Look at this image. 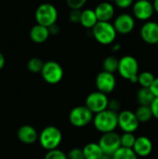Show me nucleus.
<instances>
[{"label":"nucleus","instance_id":"1","mask_svg":"<svg viewBox=\"0 0 158 159\" xmlns=\"http://www.w3.org/2000/svg\"><path fill=\"white\" fill-rule=\"evenodd\" d=\"M92 123L94 128L102 134L115 131V129L118 127V113L106 109L94 115Z\"/></svg>","mask_w":158,"mask_h":159},{"label":"nucleus","instance_id":"2","mask_svg":"<svg viewBox=\"0 0 158 159\" xmlns=\"http://www.w3.org/2000/svg\"><path fill=\"white\" fill-rule=\"evenodd\" d=\"M91 32L94 39L103 46L114 44L117 35V32L111 21H98Z\"/></svg>","mask_w":158,"mask_h":159},{"label":"nucleus","instance_id":"3","mask_svg":"<svg viewBox=\"0 0 158 159\" xmlns=\"http://www.w3.org/2000/svg\"><path fill=\"white\" fill-rule=\"evenodd\" d=\"M139 69V62L135 57L126 55L119 59L117 72L122 78L129 80L130 83H138V75L140 74Z\"/></svg>","mask_w":158,"mask_h":159},{"label":"nucleus","instance_id":"4","mask_svg":"<svg viewBox=\"0 0 158 159\" xmlns=\"http://www.w3.org/2000/svg\"><path fill=\"white\" fill-rule=\"evenodd\" d=\"M40 145L47 151L58 149L62 141V133L55 126H47L42 129L38 138Z\"/></svg>","mask_w":158,"mask_h":159},{"label":"nucleus","instance_id":"5","mask_svg":"<svg viewBox=\"0 0 158 159\" xmlns=\"http://www.w3.org/2000/svg\"><path fill=\"white\" fill-rule=\"evenodd\" d=\"M34 18L37 24L48 28L56 23L58 20V10L54 5L50 3H43L37 7Z\"/></svg>","mask_w":158,"mask_h":159},{"label":"nucleus","instance_id":"6","mask_svg":"<svg viewBox=\"0 0 158 159\" xmlns=\"http://www.w3.org/2000/svg\"><path fill=\"white\" fill-rule=\"evenodd\" d=\"M94 114L86 106L78 105L69 113V122L75 128H84L93 121Z\"/></svg>","mask_w":158,"mask_h":159},{"label":"nucleus","instance_id":"7","mask_svg":"<svg viewBox=\"0 0 158 159\" xmlns=\"http://www.w3.org/2000/svg\"><path fill=\"white\" fill-rule=\"evenodd\" d=\"M40 74L47 84L56 85L61 81L64 73L61 65L59 62L55 61H48L44 63Z\"/></svg>","mask_w":158,"mask_h":159},{"label":"nucleus","instance_id":"8","mask_svg":"<svg viewBox=\"0 0 158 159\" xmlns=\"http://www.w3.org/2000/svg\"><path fill=\"white\" fill-rule=\"evenodd\" d=\"M108 104L109 99L107 97V94L102 93L99 90L93 91L90 94H88L85 102V105L94 115L108 109Z\"/></svg>","mask_w":158,"mask_h":159},{"label":"nucleus","instance_id":"9","mask_svg":"<svg viewBox=\"0 0 158 159\" xmlns=\"http://www.w3.org/2000/svg\"><path fill=\"white\" fill-rule=\"evenodd\" d=\"M98 143L100 144L103 154L113 156L121 147V135L115 131L103 133Z\"/></svg>","mask_w":158,"mask_h":159},{"label":"nucleus","instance_id":"10","mask_svg":"<svg viewBox=\"0 0 158 159\" xmlns=\"http://www.w3.org/2000/svg\"><path fill=\"white\" fill-rule=\"evenodd\" d=\"M155 12L153 1L150 0H137L132 6V15L138 20L148 21Z\"/></svg>","mask_w":158,"mask_h":159},{"label":"nucleus","instance_id":"11","mask_svg":"<svg viewBox=\"0 0 158 159\" xmlns=\"http://www.w3.org/2000/svg\"><path fill=\"white\" fill-rule=\"evenodd\" d=\"M140 124L135 112L123 110L118 113V128H120L123 132L134 133L138 129Z\"/></svg>","mask_w":158,"mask_h":159},{"label":"nucleus","instance_id":"12","mask_svg":"<svg viewBox=\"0 0 158 159\" xmlns=\"http://www.w3.org/2000/svg\"><path fill=\"white\" fill-rule=\"evenodd\" d=\"M96 88L99 91L109 94L113 92L116 87V78L114 74L102 71L96 76Z\"/></svg>","mask_w":158,"mask_h":159},{"label":"nucleus","instance_id":"13","mask_svg":"<svg viewBox=\"0 0 158 159\" xmlns=\"http://www.w3.org/2000/svg\"><path fill=\"white\" fill-rule=\"evenodd\" d=\"M117 34H130L134 28H135V18L133 15L129 13H121L115 19L113 22Z\"/></svg>","mask_w":158,"mask_h":159},{"label":"nucleus","instance_id":"14","mask_svg":"<svg viewBox=\"0 0 158 159\" xmlns=\"http://www.w3.org/2000/svg\"><path fill=\"white\" fill-rule=\"evenodd\" d=\"M142 39L149 45H157L158 43V23L154 20L145 21L140 30Z\"/></svg>","mask_w":158,"mask_h":159},{"label":"nucleus","instance_id":"15","mask_svg":"<svg viewBox=\"0 0 158 159\" xmlns=\"http://www.w3.org/2000/svg\"><path fill=\"white\" fill-rule=\"evenodd\" d=\"M99 21H111L115 17V9L112 2L102 1L94 8Z\"/></svg>","mask_w":158,"mask_h":159},{"label":"nucleus","instance_id":"16","mask_svg":"<svg viewBox=\"0 0 158 159\" xmlns=\"http://www.w3.org/2000/svg\"><path fill=\"white\" fill-rule=\"evenodd\" d=\"M153 143L146 136H139L133 146V151L140 157H146L151 155L153 151Z\"/></svg>","mask_w":158,"mask_h":159},{"label":"nucleus","instance_id":"17","mask_svg":"<svg viewBox=\"0 0 158 159\" xmlns=\"http://www.w3.org/2000/svg\"><path fill=\"white\" fill-rule=\"evenodd\" d=\"M17 137L19 141L21 142L22 143L32 144V143H34L38 140L39 135L34 127L30 125H24V126H21L18 129Z\"/></svg>","mask_w":158,"mask_h":159},{"label":"nucleus","instance_id":"18","mask_svg":"<svg viewBox=\"0 0 158 159\" xmlns=\"http://www.w3.org/2000/svg\"><path fill=\"white\" fill-rule=\"evenodd\" d=\"M50 36L48 28L40 24L34 25L30 30V38L34 43L42 44L46 42Z\"/></svg>","mask_w":158,"mask_h":159},{"label":"nucleus","instance_id":"19","mask_svg":"<svg viewBox=\"0 0 158 159\" xmlns=\"http://www.w3.org/2000/svg\"><path fill=\"white\" fill-rule=\"evenodd\" d=\"M99 20L97 18V15L95 13L94 9L91 8H86L82 10L81 13V20L80 24L86 28V29H93V27L98 23Z\"/></svg>","mask_w":158,"mask_h":159},{"label":"nucleus","instance_id":"20","mask_svg":"<svg viewBox=\"0 0 158 159\" xmlns=\"http://www.w3.org/2000/svg\"><path fill=\"white\" fill-rule=\"evenodd\" d=\"M82 150L85 159H100L103 155V152L98 143H88Z\"/></svg>","mask_w":158,"mask_h":159},{"label":"nucleus","instance_id":"21","mask_svg":"<svg viewBox=\"0 0 158 159\" xmlns=\"http://www.w3.org/2000/svg\"><path fill=\"white\" fill-rule=\"evenodd\" d=\"M156 97L150 88H141L137 92V101L140 105L151 106Z\"/></svg>","mask_w":158,"mask_h":159},{"label":"nucleus","instance_id":"22","mask_svg":"<svg viewBox=\"0 0 158 159\" xmlns=\"http://www.w3.org/2000/svg\"><path fill=\"white\" fill-rule=\"evenodd\" d=\"M135 114L140 123H147L154 117L151 106L140 105L135 111Z\"/></svg>","mask_w":158,"mask_h":159},{"label":"nucleus","instance_id":"23","mask_svg":"<svg viewBox=\"0 0 158 159\" xmlns=\"http://www.w3.org/2000/svg\"><path fill=\"white\" fill-rule=\"evenodd\" d=\"M118 65H119V60L115 56H108L106 57L102 61V69L105 72L115 74L118 71Z\"/></svg>","mask_w":158,"mask_h":159},{"label":"nucleus","instance_id":"24","mask_svg":"<svg viewBox=\"0 0 158 159\" xmlns=\"http://www.w3.org/2000/svg\"><path fill=\"white\" fill-rule=\"evenodd\" d=\"M156 76L153 73L149 71H143L138 75V84L141 86V88H150L153 85Z\"/></svg>","mask_w":158,"mask_h":159},{"label":"nucleus","instance_id":"25","mask_svg":"<svg viewBox=\"0 0 158 159\" xmlns=\"http://www.w3.org/2000/svg\"><path fill=\"white\" fill-rule=\"evenodd\" d=\"M114 159H138L139 157L136 155V153L133 151V149L130 148H125L120 147L114 155Z\"/></svg>","mask_w":158,"mask_h":159},{"label":"nucleus","instance_id":"26","mask_svg":"<svg viewBox=\"0 0 158 159\" xmlns=\"http://www.w3.org/2000/svg\"><path fill=\"white\" fill-rule=\"evenodd\" d=\"M44 61L37 57L32 58L28 61L27 62V69L29 70V72L33 73V74H38L41 73L43 66H44Z\"/></svg>","mask_w":158,"mask_h":159},{"label":"nucleus","instance_id":"27","mask_svg":"<svg viewBox=\"0 0 158 159\" xmlns=\"http://www.w3.org/2000/svg\"><path fill=\"white\" fill-rule=\"evenodd\" d=\"M137 137L131 132H123L121 135V147L132 149L136 142Z\"/></svg>","mask_w":158,"mask_h":159},{"label":"nucleus","instance_id":"28","mask_svg":"<svg viewBox=\"0 0 158 159\" xmlns=\"http://www.w3.org/2000/svg\"><path fill=\"white\" fill-rule=\"evenodd\" d=\"M44 159H68L67 154L60 149L47 151Z\"/></svg>","mask_w":158,"mask_h":159},{"label":"nucleus","instance_id":"29","mask_svg":"<svg viewBox=\"0 0 158 159\" xmlns=\"http://www.w3.org/2000/svg\"><path fill=\"white\" fill-rule=\"evenodd\" d=\"M65 2L70 9L81 10V8L87 4L88 0H65Z\"/></svg>","mask_w":158,"mask_h":159},{"label":"nucleus","instance_id":"30","mask_svg":"<svg viewBox=\"0 0 158 159\" xmlns=\"http://www.w3.org/2000/svg\"><path fill=\"white\" fill-rule=\"evenodd\" d=\"M81 13H82V11L79 9H71V11L69 13V20L74 24L80 23Z\"/></svg>","mask_w":158,"mask_h":159},{"label":"nucleus","instance_id":"31","mask_svg":"<svg viewBox=\"0 0 158 159\" xmlns=\"http://www.w3.org/2000/svg\"><path fill=\"white\" fill-rule=\"evenodd\" d=\"M68 159H85L83 150L80 148H73L67 154Z\"/></svg>","mask_w":158,"mask_h":159},{"label":"nucleus","instance_id":"32","mask_svg":"<svg viewBox=\"0 0 158 159\" xmlns=\"http://www.w3.org/2000/svg\"><path fill=\"white\" fill-rule=\"evenodd\" d=\"M135 0H115L114 3L115 5L119 7V8H122V9H127L130 7L133 6Z\"/></svg>","mask_w":158,"mask_h":159},{"label":"nucleus","instance_id":"33","mask_svg":"<svg viewBox=\"0 0 158 159\" xmlns=\"http://www.w3.org/2000/svg\"><path fill=\"white\" fill-rule=\"evenodd\" d=\"M121 108V102L117 100V99H113V100H109V104H108V109L119 113V110Z\"/></svg>","mask_w":158,"mask_h":159},{"label":"nucleus","instance_id":"34","mask_svg":"<svg viewBox=\"0 0 158 159\" xmlns=\"http://www.w3.org/2000/svg\"><path fill=\"white\" fill-rule=\"evenodd\" d=\"M48 31H49L50 35L56 36V35H58V34H60L61 28H60V26H59L57 23H55V24H53V25H51V26L48 27Z\"/></svg>","mask_w":158,"mask_h":159},{"label":"nucleus","instance_id":"35","mask_svg":"<svg viewBox=\"0 0 158 159\" xmlns=\"http://www.w3.org/2000/svg\"><path fill=\"white\" fill-rule=\"evenodd\" d=\"M151 109H152L154 117L158 120V98H156L153 103L151 104Z\"/></svg>","mask_w":158,"mask_h":159},{"label":"nucleus","instance_id":"36","mask_svg":"<svg viewBox=\"0 0 158 159\" xmlns=\"http://www.w3.org/2000/svg\"><path fill=\"white\" fill-rule=\"evenodd\" d=\"M150 89L152 90V92L155 95V97L158 98V77H156L153 85L150 87Z\"/></svg>","mask_w":158,"mask_h":159},{"label":"nucleus","instance_id":"37","mask_svg":"<svg viewBox=\"0 0 158 159\" xmlns=\"http://www.w3.org/2000/svg\"><path fill=\"white\" fill-rule=\"evenodd\" d=\"M6 63V60H5V56L3 55L2 52H0V71L4 68Z\"/></svg>","mask_w":158,"mask_h":159},{"label":"nucleus","instance_id":"38","mask_svg":"<svg viewBox=\"0 0 158 159\" xmlns=\"http://www.w3.org/2000/svg\"><path fill=\"white\" fill-rule=\"evenodd\" d=\"M121 49V44L120 43H115L113 46H112V50L114 52H117Z\"/></svg>","mask_w":158,"mask_h":159},{"label":"nucleus","instance_id":"39","mask_svg":"<svg viewBox=\"0 0 158 159\" xmlns=\"http://www.w3.org/2000/svg\"><path fill=\"white\" fill-rule=\"evenodd\" d=\"M153 5H154L155 11L158 14V0H154V1H153Z\"/></svg>","mask_w":158,"mask_h":159},{"label":"nucleus","instance_id":"40","mask_svg":"<svg viewBox=\"0 0 158 159\" xmlns=\"http://www.w3.org/2000/svg\"><path fill=\"white\" fill-rule=\"evenodd\" d=\"M100 159H114L113 158V156L112 155H107V154H103L102 157Z\"/></svg>","mask_w":158,"mask_h":159},{"label":"nucleus","instance_id":"41","mask_svg":"<svg viewBox=\"0 0 158 159\" xmlns=\"http://www.w3.org/2000/svg\"><path fill=\"white\" fill-rule=\"evenodd\" d=\"M108 1H109V2H114L115 0H108Z\"/></svg>","mask_w":158,"mask_h":159},{"label":"nucleus","instance_id":"42","mask_svg":"<svg viewBox=\"0 0 158 159\" xmlns=\"http://www.w3.org/2000/svg\"><path fill=\"white\" fill-rule=\"evenodd\" d=\"M156 46H157V51H158V43H157V45H156Z\"/></svg>","mask_w":158,"mask_h":159},{"label":"nucleus","instance_id":"43","mask_svg":"<svg viewBox=\"0 0 158 159\" xmlns=\"http://www.w3.org/2000/svg\"><path fill=\"white\" fill-rule=\"evenodd\" d=\"M150 1H154V0H150Z\"/></svg>","mask_w":158,"mask_h":159}]
</instances>
